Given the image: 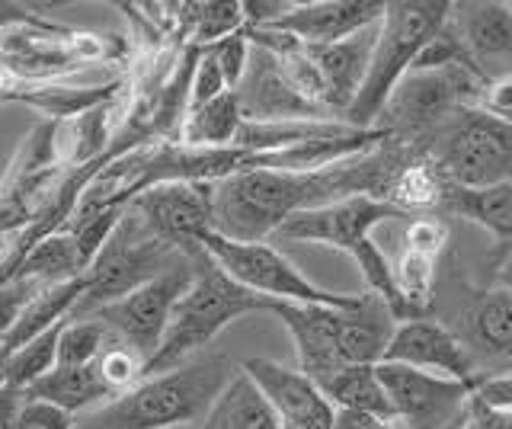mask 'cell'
Here are the masks:
<instances>
[{
  "instance_id": "cell-3",
  "label": "cell",
  "mask_w": 512,
  "mask_h": 429,
  "mask_svg": "<svg viewBox=\"0 0 512 429\" xmlns=\"http://www.w3.org/2000/svg\"><path fill=\"white\" fill-rule=\"evenodd\" d=\"M448 13H452L448 0H394V4L384 7L362 90L343 113L346 125L359 132L375 129L394 87L404 81V74L413 68L426 42L445 26Z\"/></svg>"
},
{
  "instance_id": "cell-10",
  "label": "cell",
  "mask_w": 512,
  "mask_h": 429,
  "mask_svg": "<svg viewBox=\"0 0 512 429\" xmlns=\"http://www.w3.org/2000/svg\"><path fill=\"white\" fill-rule=\"evenodd\" d=\"M141 225L180 253H196L212 231V183H157L128 202Z\"/></svg>"
},
{
  "instance_id": "cell-24",
  "label": "cell",
  "mask_w": 512,
  "mask_h": 429,
  "mask_svg": "<svg viewBox=\"0 0 512 429\" xmlns=\"http://www.w3.org/2000/svg\"><path fill=\"white\" fill-rule=\"evenodd\" d=\"M317 388L324 391V397L336 410H352L384 423H394V410L375 375V365H343L340 372H333Z\"/></svg>"
},
{
  "instance_id": "cell-33",
  "label": "cell",
  "mask_w": 512,
  "mask_h": 429,
  "mask_svg": "<svg viewBox=\"0 0 512 429\" xmlns=\"http://www.w3.org/2000/svg\"><path fill=\"white\" fill-rule=\"evenodd\" d=\"M228 90L231 87H228V81H224L221 68L215 65V58L208 52H202L199 61H196V71H192V81H189V109H186V116L196 113V109H202V106H208L212 100L224 97Z\"/></svg>"
},
{
  "instance_id": "cell-41",
  "label": "cell",
  "mask_w": 512,
  "mask_h": 429,
  "mask_svg": "<svg viewBox=\"0 0 512 429\" xmlns=\"http://www.w3.org/2000/svg\"><path fill=\"white\" fill-rule=\"evenodd\" d=\"M20 401H23V391H16V388L0 391V429H10L13 413H16V407H20Z\"/></svg>"
},
{
  "instance_id": "cell-13",
  "label": "cell",
  "mask_w": 512,
  "mask_h": 429,
  "mask_svg": "<svg viewBox=\"0 0 512 429\" xmlns=\"http://www.w3.org/2000/svg\"><path fill=\"white\" fill-rule=\"evenodd\" d=\"M381 362L410 365V369L455 378V381H464V385H474V388L480 381L477 365L468 353V346H464L461 337L455 333V327H448L429 314L397 324L394 337L388 343V353H384Z\"/></svg>"
},
{
  "instance_id": "cell-46",
  "label": "cell",
  "mask_w": 512,
  "mask_h": 429,
  "mask_svg": "<svg viewBox=\"0 0 512 429\" xmlns=\"http://www.w3.org/2000/svg\"><path fill=\"white\" fill-rule=\"evenodd\" d=\"M509 7H512V0H509Z\"/></svg>"
},
{
  "instance_id": "cell-2",
  "label": "cell",
  "mask_w": 512,
  "mask_h": 429,
  "mask_svg": "<svg viewBox=\"0 0 512 429\" xmlns=\"http://www.w3.org/2000/svg\"><path fill=\"white\" fill-rule=\"evenodd\" d=\"M192 266H196V276H192L183 298L176 301L164 340L144 365V378L180 369V365L196 359L228 324L256 311L272 314V305H276V301L237 285L205 250L192 257Z\"/></svg>"
},
{
  "instance_id": "cell-11",
  "label": "cell",
  "mask_w": 512,
  "mask_h": 429,
  "mask_svg": "<svg viewBox=\"0 0 512 429\" xmlns=\"http://www.w3.org/2000/svg\"><path fill=\"white\" fill-rule=\"evenodd\" d=\"M388 218H404V212L375 196H346L330 205H317V209H304L292 215L276 231V237H282V241L327 244L352 253L359 244L368 241L372 228H378Z\"/></svg>"
},
{
  "instance_id": "cell-26",
  "label": "cell",
  "mask_w": 512,
  "mask_h": 429,
  "mask_svg": "<svg viewBox=\"0 0 512 429\" xmlns=\"http://www.w3.org/2000/svg\"><path fill=\"white\" fill-rule=\"evenodd\" d=\"M84 273H87V266H84V260H80L71 231H58L52 237H45V241L23 260V266L16 269V276L20 279H32L39 285H58V282L77 279Z\"/></svg>"
},
{
  "instance_id": "cell-36",
  "label": "cell",
  "mask_w": 512,
  "mask_h": 429,
  "mask_svg": "<svg viewBox=\"0 0 512 429\" xmlns=\"http://www.w3.org/2000/svg\"><path fill=\"white\" fill-rule=\"evenodd\" d=\"M404 244L413 247V250H426L432 257H439L448 244V225L436 215H420L413 218L407 231H404Z\"/></svg>"
},
{
  "instance_id": "cell-16",
  "label": "cell",
  "mask_w": 512,
  "mask_h": 429,
  "mask_svg": "<svg viewBox=\"0 0 512 429\" xmlns=\"http://www.w3.org/2000/svg\"><path fill=\"white\" fill-rule=\"evenodd\" d=\"M477 365L480 378L512 372V295L490 289L474 295L455 327Z\"/></svg>"
},
{
  "instance_id": "cell-12",
  "label": "cell",
  "mask_w": 512,
  "mask_h": 429,
  "mask_svg": "<svg viewBox=\"0 0 512 429\" xmlns=\"http://www.w3.org/2000/svg\"><path fill=\"white\" fill-rule=\"evenodd\" d=\"M448 26L464 45L471 71L490 84L512 77V7L496 0H468L452 4Z\"/></svg>"
},
{
  "instance_id": "cell-6",
  "label": "cell",
  "mask_w": 512,
  "mask_h": 429,
  "mask_svg": "<svg viewBox=\"0 0 512 429\" xmlns=\"http://www.w3.org/2000/svg\"><path fill=\"white\" fill-rule=\"evenodd\" d=\"M202 250L212 257L237 285L263 295L269 301H288V305H324V308H352L359 295H340L314 285L301 269L282 257L272 244H244L228 241L215 231L202 237Z\"/></svg>"
},
{
  "instance_id": "cell-4",
  "label": "cell",
  "mask_w": 512,
  "mask_h": 429,
  "mask_svg": "<svg viewBox=\"0 0 512 429\" xmlns=\"http://www.w3.org/2000/svg\"><path fill=\"white\" fill-rule=\"evenodd\" d=\"M186 257L189 253H180L167 241L154 237L141 225V218L128 209L125 218L119 221V228L112 231L106 247L100 250V257H96L93 266L84 273L87 292L77 301L71 317H90L93 311L112 305V301L125 298L128 292L141 289L144 282L167 273L170 266H176Z\"/></svg>"
},
{
  "instance_id": "cell-35",
  "label": "cell",
  "mask_w": 512,
  "mask_h": 429,
  "mask_svg": "<svg viewBox=\"0 0 512 429\" xmlns=\"http://www.w3.org/2000/svg\"><path fill=\"white\" fill-rule=\"evenodd\" d=\"M10 429H74V417L64 413L52 404H42V401H20L13 413V423Z\"/></svg>"
},
{
  "instance_id": "cell-28",
  "label": "cell",
  "mask_w": 512,
  "mask_h": 429,
  "mask_svg": "<svg viewBox=\"0 0 512 429\" xmlns=\"http://www.w3.org/2000/svg\"><path fill=\"white\" fill-rule=\"evenodd\" d=\"M68 324V321H64ZM64 324H55L52 330L39 333L36 340H29L23 349H16V353L0 365V375H4L7 388H16V391H26L32 381H39L45 372H52L58 365V337H61V327Z\"/></svg>"
},
{
  "instance_id": "cell-1",
  "label": "cell",
  "mask_w": 512,
  "mask_h": 429,
  "mask_svg": "<svg viewBox=\"0 0 512 429\" xmlns=\"http://www.w3.org/2000/svg\"><path fill=\"white\" fill-rule=\"evenodd\" d=\"M228 356H202L164 375L141 378L132 391L74 417V429H170L202 420L234 378Z\"/></svg>"
},
{
  "instance_id": "cell-17",
  "label": "cell",
  "mask_w": 512,
  "mask_h": 429,
  "mask_svg": "<svg viewBox=\"0 0 512 429\" xmlns=\"http://www.w3.org/2000/svg\"><path fill=\"white\" fill-rule=\"evenodd\" d=\"M346 308H324V305H288V301H276L272 314L285 324L292 333L295 353H298V369L317 385L343 369L340 359V321Z\"/></svg>"
},
{
  "instance_id": "cell-30",
  "label": "cell",
  "mask_w": 512,
  "mask_h": 429,
  "mask_svg": "<svg viewBox=\"0 0 512 429\" xmlns=\"http://www.w3.org/2000/svg\"><path fill=\"white\" fill-rule=\"evenodd\" d=\"M186 10L189 17L183 20H186L189 45H196V49H208V45L247 29L244 4H186Z\"/></svg>"
},
{
  "instance_id": "cell-43",
  "label": "cell",
  "mask_w": 512,
  "mask_h": 429,
  "mask_svg": "<svg viewBox=\"0 0 512 429\" xmlns=\"http://www.w3.org/2000/svg\"><path fill=\"white\" fill-rule=\"evenodd\" d=\"M7 244H10V241H7V237H0V257H4V250H7Z\"/></svg>"
},
{
  "instance_id": "cell-15",
  "label": "cell",
  "mask_w": 512,
  "mask_h": 429,
  "mask_svg": "<svg viewBox=\"0 0 512 429\" xmlns=\"http://www.w3.org/2000/svg\"><path fill=\"white\" fill-rule=\"evenodd\" d=\"M384 7H388L384 0H311V4H292L266 29L292 36L301 45H333L378 26Z\"/></svg>"
},
{
  "instance_id": "cell-21",
  "label": "cell",
  "mask_w": 512,
  "mask_h": 429,
  "mask_svg": "<svg viewBox=\"0 0 512 429\" xmlns=\"http://www.w3.org/2000/svg\"><path fill=\"white\" fill-rule=\"evenodd\" d=\"M26 401H42V404H52L64 413H87L93 407H100L106 401H112V388L103 381L100 369L93 365H84V369H68V365H55L52 372H45L39 381L23 391Z\"/></svg>"
},
{
  "instance_id": "cell-45",
  "label": "cell",
  "mask_w": 512,
  "mask_h": 429,
  "mask_svg": "<svg viewBox=\"0 0 512 429\" xmlns=\"http://www.w3.org/2000/svg\"><path fill=\"white\" fill-rule=\"evenodd\" d=\"M7 103V97H4V90H0V106H4Z\"/></svg>"
},
{
  "instance_id": "cell-39",
  "label": "cell",
  "mask_w": 512,
  "mask_h": 429,
  "mask_svg": "<svg viewBox=\"0 0 512 429\" xmlns=\"http://www.w3.org/2000/svg\"><path fill=\"white\" fill-rule=\"evenodd\" d=\"M464 429H512V413L487 407L484 401H471V420Z\"/></svg>"
},
{
  "instance_id": "cell-27",
  "label": "cell",
  "mask_w": 512,
  "mask_h": 429,
  "mask_svg": "<svg viewBox=\"0 0 512 429\" xmlns=\"http://www.w3.org/2000/svg\"><path fill=\"white\" fill-rule=\"evenodd\" d=\"M119 337L112 333L100 317H68L58 337V365L68 369H84L93 365Z\"/></svg>"
},
{
  "instance_id": "cell-5",
  "label": "cell",
  "mask_w": 512,
  "mask_h": 429,
  "mask_svg": "<svg viewBox=\"0 0 512 429\" xmlns=\"http://www.w3.org/2000/svg\"><path fill=\"white\" fill-rule=\"evenodd\" d=\"M487 84L468 68H439V71H407L384 103L375 129L400 135H420L458 119L464 109H480Z\"/></svg>"
},
{
  "instance_id": "cell-25",
  "label": "cell",
  "mask_w": 512,
  "mask_h": 429,
  "mask_svg": "<svg viewBox=\"0 0 512 429\" xmlns=\"http://www.w3.org/2000/svg\"><path fill=\"white\" fill-rule=\"evenodd\" d=\"M244 125V113H240L237 93L228 90L224 97L212 100L208 106L189 113L176 145L186 148H234V138Z\"/></svg>"
},
{
  "instance_id": "cell-31",
  "label": "cell",
  "mask_w": 512,
  "mask_h": 429,
  "mask_svg": "<svg viewBox=\"0 0 512 429\" xmlns=\"http://www.w3.org/2000/svg\"><path fill=\"white\" fill-rule=\"evenodd\" d=\"M96 369H100V375L112 388V394L119 397L125 391H132L144 378V359L135 353L132 346H125L122 340H116L100 359H96Z\"/></svg>"
},
{
  "instance_id": "cell-42",
  "label": "cell",
  "mask_w": 512,
  "mask_h": 429,
  "mask_svg": "<svg viewBox=\"0 0 512 429\" xmlns=\"http://www.w3.org/2000/svg\"><path fill=\"white\" fill-rule=\"evenodd\" d=\"M496 289H503L512 295V253L500 263V269H496Z\"/></svg>"
},
{
  "instance_id": "cell-7",
  "label": "cell",
  "mask_w": 512,
  "mask_h": 429,
  "mask_svg": "<svg viewBox=\"0 0 512 429\" xmlns=\"http://www.w3.org/2000/svg\"><path fill=\"white\" fill-rule=\"evenodd\" d=\"M436 170L461 189L512 183V125L484 109H464L445 135Z\"/></svg>"
},
{
  "instance_id": "cell-19",
  "label": "cell",
  "mask_w": 512,
  "mask_h": 429,
  "mask_svg": "<svg viewBox=\"0 0 512 429\" xmlns=\"http://www.w3.org/2000/svg\"><path fill=\"white\" fill-rule=\"evenodd\" d=\"M375 36H378V26L365 29L359 36H349L343 42H333V45H308L311 61L320 74V84H324L327 113L333 119L343 122V113L352 106V100L359 97L365 71H368V58H372V49H375Z\"/></svg>"
},
{
  "instance_id": "cell-9",
  "label": "cell",
  "mask_w": 512,
  "mask_h": 429,
  "mask_svg": "<svg viewBox=\"0 0 512 429\" xmlns=\"http://www.w3.org/2000/svg\"><path fill=\"white\" fill-rule=\"evenodd\" d=\"M196 253H189L186 260L170 266L167 273H160L157 279L144 282L141 289L128 292L125 298L112 301V305L93 311L90 317H100V321L116 333L125 346H132L135 353L144 359V365H148V359L157 353L160 340H164L176 301L183 298L192 276H196V266H192V257H196Z\"/></svg>"
},
{
  "instance_id": "cell-44",
  "label": "cell",
  "mask_w": 512,
  "mask_h": 429,
  "mask_svg": "<svg viewBox=\"0 0 512 429\" xmlns=\"http://www.w3.org/2000/svg\"><path fill=\"white\" fill-rule=\"evenodd\" d=\"M7 388V381H4V375H0V391H4Z\"/></svg>"
},
{
  "instance_id": "cell-37",
  "label": "cell",
  "mask_w": 512,
  "mask_h": 429,
  "mask_svg": "<svg viewBox=\"0 0 512 429\" xmlns=\"http://www.w3.org/2000/svg\"><path fill=\"white\" fill-rule=\"evenodd\" d=\"M474 397H477V401H484L487 407L512 413V372L493 375V378H480L477 388H474Z\"/></svg>"
},
{
  "instance_id": "cell-29",
  "label": "cell",
  "mask_w": 512,
  "mask_h": 429,
  "mask_svg": "<svg viewBox=\"0 0 512 429\" xmlns=\"http://www.w3.org/2000/svg\"><path fill=\"white\" fill-rule=\"evenodd\" d=\"M352 260H356V266H359V273H362V279H365V292H372L375 298H381L384 305L391 308V314L397 317L400 324L404 321H413V314H410V308H407V301L400 298V292H397V279H394V263L384 257V250L368 237L365 244H359L356 250L349 253Z\"/></svg>"
},
{
  "instance_id": "cell-8",
  "label": "cell",
  "mask_w": 512,
  "mask_h": 429,
  "mask_svg": "<svg viewBox=\"0 0 512 429\" xmlns=\"http://www.w3.org/2000/svg\"><path fill=\"white\" fill-rule=\"evenodd\" d=\"M381 381L394 410L397 429H464L471 420L474 385L429 375L397 362H378Z\"/></svg>"
},
{
  "instance_id": "cell-34",
  "label": "cell",
  "mask_w": 512,
  "mask_h": 429,
  "mask_svg": "<svg viewBox=\"0 0 512 429\" xmlns=\"http://www.w3.org/2000/svg\"><path fill=\"white\" fill-rule=\"evenodd\" d=\"M42 289H48V285H39V282H32V279H20V276L10 279L4 289H0V343H4V337L13 330V324L20 321L23 308Z\"/></svg>"
},
{
  "instance_id": "cell-32",
  "label": "cell",
  "mask_w": 512,
  "mask_h": 429,
  "mask_svg": "<svg viewBox=\"0 0 512 429\" xmlns=\"http://www.w3.org/2000/svg\"><path fill=\"white\" fill-rule=\"evenodd\" d=\"M250 49H253V45H250L247 33H237V36H228V39H221L215 45H208V49H202V52H208L215 58V65L221 68L228 87L237 90L240 81H244L247 68H250Z\"/></svg>"
},
{
  "instance_id": "cell-14",
  "label": "cell",
  "mask_w": 512,
  "mask_h": 429,
  "mask_svg": "<svg viewBox=\"0 0 512 429\" xmlns=\"http://www.w3.org/2000/svg\"><path fill=\"white\" fill-rule=\"evenodd\" d=\"M276 410L282 429H333L336 407L301 369L253 356L240 365Z\"/></svg>"
},
{
  "instance_id": "cell-40",
  "label": "cell",
  "mask_w": 512,
  "mask_h": 429,
  "mask_svg": "<svg viewBox=\"0 0 512 429\" xmlns=\"http://www.w3.org/2000/svg\"><path fill=\"white\" fill-rule=\"evenodd\" d=\"M42 17H36V13H29L26 7L20 4H4L0 0V36L7 33V29H16V26H26V23H36Z\"/></svg>"
},
{
  "instance_id": "cell-38",
  "label": "cell",
  "mask_w": 512,
  "mask_h": 429,
  "mask_svg": "<svg viewBox=\"0 0 512 429\" xmlns=\"http://www.w3.org/2000/svg\"><path fill=\"white\" fill-rule=\"evenodd\" d=\"M480 109L512 125V77H506L500 84H490L484 100H480Z\"/></svg>"
},
{
  "instance_id": "cell-20",
  "label": "cell",
  "mask_w": 512,
  "mask_h": 429,
  "mask_svg": "<svg viewBox=\"0 0 512 429\" xmlns=\"http://www.w3.org/2000/svg\"><path fill=\"white\" fill-rule=\"evenodd\" d=\"M397 317L372 292H359V301L343 311L340 321V359L343 365H378L388 353L397 330Z\"/></svg>"
},
{
  "instance_id": "cell-22",
  "label": "cell",
  "mask_w": 512,
  "mask_h": 429,
  "mask_svg": "<svg viewBox=\"0 0 512 429\" xmlns=\"http://www.w3.org/2000/svg\"><path fill=\"white\" fill-rule=\"evenodd\" d=\"M202 429H282V423L256 381L237 369L202 417Z\"/></svg>"
},
{
  "instance_id": "cell-23",
  "label": "cell",
  "mask_w": 512,
  "mask_h": 429,
  "mask_svg": "<svg viewBox=\"0 0 512 429\" xmlns=\"http://www.w3.org/2000/svg\"><path fill=\"white\" fill-rule=\"evenodd\" d=\"M442 205L452 215L480 225L493 241L512 244V183L487 186V189H461L445 183Z\"/></svg>"
},
{
  "instance_id": "cell-18",
  "label": "cell",
  "mask_w": 512,
  "mask_h": 429,
  "mask_svg": "<svg viewBox=\"0 0 512 429\" xmlns=\"http://www.w3.org/2000/svg\"><path fill=\"white\" fill-rule=\"evenodd\" d=\"M240 113L247 122H285V119H330L308 100L298 97V90L285 81L276 58L260 52V58H250V68L244 81L234 90ZM340 122V119H336Z\"/></svg>"
}]
</instances>
